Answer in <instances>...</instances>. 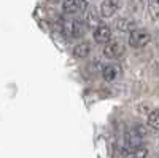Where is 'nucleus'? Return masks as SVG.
Wrapping results in <instances>:
<instances>
[{
  "label": "nucleus",
  "instance_id": "nucleus-1",
  "mask_svg": "<svg viewBox=\"0 0 159 158\" xmlns=\"http://www.w3.org/2000/svg\"><path fill=\"white\" fill-rule=\"evenodd\" d=\"M62 32L69 38H80L84 34V22L78 18H67L62 21Z\"/></svg>",
  "mask_w": 159,
  "mask_h": 158
},
{
  "label": "nucleus",
  "instance_id": "nucleus-2",
  "mask_svg": "<svg viewBox=\"0 0 159 158\" xmlns=\"http://www.w3.org/2000/svg\"><path fill=\"white\" fill-rule=\"evenodd\" d=\"M151 40V35L145 29H132L129 34V45L134 48H143Z\"/></svg>",
  "mask_w": 159,
  "mask_h": 158
},
{
  "label": "nucleus",
  "instance_id": "nucleus-3",
  "mask_svg": "<svg viewBox=\"0 0 159 158\" xmlns=\"http://www.w3.org/2000/svg\"><path fill=\"white\" fill-rule=\"evenodd\" d=\"M103 55L110 58V59H116L119 56L124 55V43L121 40H110L105 43L103 46Z\"/></svg>",
  "mask_w": 159,
  "mask_h": 158
},
{
  "label": "nucleus",
  "instance_id": "nucleus-4",
  "mask_svg": "<svg viewBox=\"0 0 159 158\" xmlns=\"http://www.w3.org/2000/svg\"><path fill=\"white\" fill-rule=\"evenodd\" d=\"M88 8V2L86 0H64L62 3V10L65 15H78V13H83Z\"/></svg>",
  "mask_w": 159,
  "mask_h": 158
},
{
  "label": "nucleus",
  "instance_id": "nucleus-5",
  "mask_svg": "<svg viewBox=\"0 0 159 158\" xmlns=\"http://www.w3.org/2000/svg\"><path fill=\"white\" fill-rule=\"evenodd\" d=\"M92 37H94V42L96 43H100V45H105L107 42L111 40V29L108 27V26H97L94 34H92Z\"/></svg>",
  "mask_w": 159,
  "mask_h": 158
},
{
  "label": "nucleus",
  "instance_id": "nucleus-6",
  "mask_svg": "<svg viewBox=\"0 0 159 158\" xmlns=\"http://www.w3.org/2000/svg\"><path fill=\"white\" fill-rule=\"evenodd\" d=\"M119 8V0H103L100 3V16L111 18Z\"/></svg>",
  "mask_w": 159,
  "mask_h": 158
},
{
  "label": "nucleus",
  "instance_id": "nucleus-7",
  "mask_svg": "<svg viewBox=\"0 0 159 158\" xmlns=\"http://www.w3.org/2000/svg\"><path fill=\"white\" fill-rule=\"evenodd\" d=\"M89 53H91V43L89 42H81V43H78L73 46V56L76 59H84L89 56Z\"/></svg>",
  "mask_w": 159,
  "mask_h": 158
},
{
  "label": "nucleus",
  "instance_id": "nucleus-8",
  "mask_svg": "<svg viewBox=\"0 0 159 158\" xmlns=\"http://www.w3.org/2000/svg\"><path fill=\"white\" fill-rule=\"evenodd\" d=\"M119 72H121V67H119V65H116V64H108V65H105V67H103L102 75H103V78H105L107 82H113L115 78H118Z\"/></svg>",
  "mask_w": 159,
  "mask_h": 158
},
{
  "label": "nucleus",
  "instance_id": "nucleus-9",
  "mask_svg": "<svg viewBox=\"0 0 159 158\" xmlns=\"http://www.w3.org/2000/svg\"><path fill=\"white\" fill-rule=\"evenodd\" d=\"M84 22H86V26H89V27H97V26H100V16H99V13L94 8L86 10Z\"/></svg>",
  "mask_w": 159,
  "mask_h": 158
},
{
  "label": "nucleus",
  "instance_id": "nucleus-10",
  "mask_svg": "<svg viewBox=\"0 0 159 158\" xmlns=\"http://www.w3.org/2000/svg\"><path fill=\"white\" fill-rule=\"evenodd\" d=\"M145 156H147V149L145 147H137V149L127 150V153L123 158H145Z\"/></svg>",
  "mask_w": 159,
  "mask_h": 158
},
{
  "label": "nucleus",
  "instance_id": "nucleus-11",
  "mask_svg": "<svg viewBox=\"0 0 159 158\" xmlns=\"http://www.w3.org/2000/svg\"><path fill=\"white\" fill-rule=\"evenodd\" d=\"M148 11L153 19H159V2L157 0H148Z\"/></svg>",
  "mask_w": 159,
  "mask_h": 158
},
{
  "label": "nucleus",
  "instance_id": "nucleus-12",
  "mask_svg": "<svg viewBox=\"0 0 159 158\" xmlns=\"http://www.w3.org/2000/svg\"><path fill=\"white\" fill-rule=\"evenodd\" d=\"M148 125L154 129H159V110H153L148 115Z\"/></svg>",
  "mask_w": 159,
  "mask_h": 158
},
{
  "label": "nucleus",
  "instance_id": "nucleus-13",
  "mask_svg": "<svg viewBox=\"0 0 159 158\" xmlns=\"http://www.w3.org/2000/svg\"><path fill=\"white\" fill-rule=\"evenodd\" d=\"M116 26L119 27V31H129L130 26H132V22L127 21V19H119V21L116 22Z\"/></svg>",
  "mask_w": 159,
  "mask_h": 158
},
{
  "label": "nucleus",
  "instance_id": "nucleus-14",
  "mask_svg": "<svg viewBox=\"0 0 159 158\" xmlns=\"http://www.w3.org/2000/svg\"><path fill=\"white\" fill-rule=\"evenodd\" d=\"M157 2H159V0H157Z\"/></svg>",
  "mask_w": 159,
  "mask_h": 158
}]
</instances>
